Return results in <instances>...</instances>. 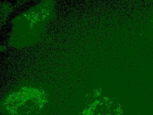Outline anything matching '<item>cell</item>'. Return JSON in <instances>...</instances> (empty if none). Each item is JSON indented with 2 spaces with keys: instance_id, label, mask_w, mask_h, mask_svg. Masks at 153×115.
<instances>
[{
  "instance_id": "1",
  "label": "cell",
  "mask_w": 153,
  "mask_h": 115,
  "mask_svg": "<svg viewBox=\"0 0 153 115\" xmlns=\"http://www.w3.org/2000/svg\"><path fill=\"white\" fill-rule=\"evenodd\" d=\"M45 102V99L40 96H20L8 99L4 106L10 115H38L44 106Z\"/></svg>"
},
{
  "instance_id": "2",
  "label": "cell",
  "mask_w": 153,
  "mask_h": 115,
  "mask_svg": "<svg viewBox=\"0 0 153 115\" xmlns=\"http://www.w3.org/2000/svg\"><path fill=\"white\" fill-rule=\"evenodd\" d=\"M83 115H121L119 107L107 102L97 101L83 111Z\"/></svg>"
}]
</instances>
